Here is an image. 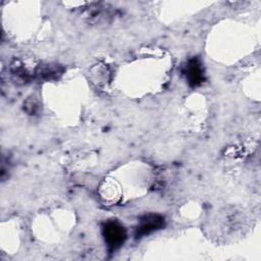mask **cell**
<instances>
[{
  "mask_svg": "<svg viewBox=\"0 0 261 261\" xmlns=\"http://www.w3.org/2000/svg\"><path fill=\"white\" fill-rule=\"evenodd\" d=\"M103 236L109 248L112 250L120 247L125 240V230L124 228L115 221H108L103 226Z\"/></svg>",
  "mask_w": 261,
  "mask_h": 261,
  "instance_id": "1",
  "label": "cell"
},
{
  "mask_svg": "<svg viewBox=\"0 0 261 261\" xmlns=\"http://www.w3.org/2000/svg\"><path fill=\"white\" fill-rule=\"evenodd\" d=\"M185 74L189 84L193 87L199 86L204 79L202 65L197 59H192L188 62L185 67Z\"/></svg>",
  "mask_w": 261,
  "mask_h": 261,
  "instance_id": "2",
  "label": "cell"
},
{
  "mask_svg": "<svg viewBox=\"0 0 261 261\" xmlns=\"http://www.w3.org/2000/svg\"><path fill=\"white\" fill-rule=\"evenodd\" d=\"M163 225V218L158 215L146 216L137 228V236L148 234Z\"/></svg>",
  "mask_w": 261,
  "mask_h": 261,
  "instance_id": "3",
  "label": "cell"
}]
</instances>
